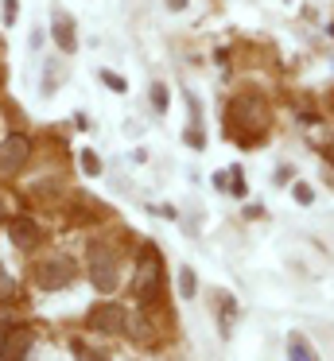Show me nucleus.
I'll list each match as a JSON object with an SVG mask.
<instances>
[{
	"label": "nucleus",
	"instance_id": "f257e3e1",
	"mask_svg": "<svg viewBox=\"0 0 334 361\" xmlns=\"http://www.w3.org/2000/svg\"><path fill=\"white\" fill-rule=\"evenodd\" d=\"M268 133V109L261 97L237 94L225 109V136H233L237 144H261Z\"/></svg>",
	"mask_w": 334,
	"mask_h": 361
},
{
	"label": "nucleus",
	"instance_id": "f03ea898",
	"mask_svg": "<svg viewBox=\"0 0 334 361\" xmlns=\"http://www.w3.org/2000/svg\"><path fill=\"white\" fill-rule=\"evenodd\" d=\"M160 288H163V260H160V252L148 245L136 257V268H132V295H136L140 303H155Z\"/></svg>",
	"mask_w": 334,
	"mask_h": 361
},
{
	"label": "nucleus",
	"instance_id": "7ed1b4c3",
	"mask_svg": "<svg viewBox=\"0 0 334 361\" xmlns=\"http://www.w3.org/2000/svg\"><path fill=\"white\" fill-rule=\"evenodd\" d=\"M90 280L97 291H113L121 283V257H117L113 245H93L90 249Z\"/></svg>",
	"mask_w": 334,
	"mask_h": 361
},
{
	"label": "nucleus",
	"instance_id": "20e7f679",
	"mask_svg": "<svg viewBox=\"0 0 334 361\" xmlns=\"http://www.w3.org/2000/svg\"><path fill=\"white\" fill-rule=\"evenodd\" d=\"M74 260L70 257H62V252H51V257H43L35 264V283H39V291H62L70 280H74Z\"/></svg>",
	"mask_w": 334,
	"mask_h": 361
},
{
	"label": "nucleus",
	"instance_id": "39448f33",
	"mask_svg": "<svg viewBox=\"0 0 334 361\" xmlns=\"http://www.w3.org/2000/svg\"><path fill=\"white\" fill-rule=\"evenodd\" d=\"M31 156V140L23 133H12L0 140V175H20Z\"/></svg>",
	"mask_w": 334,
	"mask_h": 361
},
{
	"label": "nucleus",
	"instance_id": "423d86ee",
	"mask_svg": "<svg viewBox=\"0 0 334 361\" xmlns=\"http://www.w3.org/2000/svg\"><path fill=\"white\" fill-rule=\"evenodd\" d=\"M85 326L97 330V334H121L124 330V307L117 303H93L85 314Z\"/></svg>",
	"mask_w": 334,
	"mask_h": 361
},
{
	"label": "nucleus",
	"instance_id": "0eeeda50",
	"mask_svg": "<svg viewBox=\"0 0 334 361\" xmlns=\"http://www.w3.org/2000/svg\"><path fill=\"white\" fill-rule=\"evenodd\" d=\"M51 35H54L62 55H74L78 51V24L66 8H51Z\"/></svg>",
	"mask_w": 334,
	"mask_h": 361
},
{
	"label": "nucleus",
	"instance_id": "6e6552de",
	"mask_svg": "<svg viewBox=\"0 0 334 361\" xmlns=\"http://www.w3.org/2000/svg\"><path fill=\"white\" fill-rule=\"evenodd\" d=\"M31 342H35V330L23 322V326H12L0 342V361H23L31 353Z\"/></svg>",
	"mask_w": 334,
	"mask_h": 361
},
{
	"label": "nucleus",
	"instance_id": "1a4fd4ad",
	"mask_svg": "<svg viewBox=\"0 0 334 361\" xmlns=\"http://www.w3.org/2000/svg\"><path fill=\"white\" fill-rule=\"evenodd\" d=\"M8 237H12L16 249L31 252L39 241H43V229H39L35 218H8Z\"/></svg>",
	"mask_w": 334,
	"mask_h": 361
},
{
	"label": "nucleus",
	"instance_id": "9d476101",
	"mask_svg": "<svg viewBox=\"0 0 334 361\" xmlns=\"http://www.w3.org/2000/svg\"><path fill=\"white\" fill-rule=\"evenodd\" d=\"M124 330H129L132 338H140L144 345H155V342H160V338H155V330L144 322V314H124Z\"/></svg>",
	"mask_w": 334,
	"mask_h": 361
},
{
	"label": "nucleus",
	"instance_id": "9b49d317",
	"mask_svg": "<svg viewBox=\"0 0 334 361\" xmlns=\"http://www.w3.org/2000/svg\"><path fill=\"white\" fill-rule=\"evenodd\" d=\"M59 82H62V63L59 59H43V82H39L43 97H51L54 90H59Z\"/></svg>",
	"mask_w": 334,
	"mask_h": 361
},
{
	"label": "nucleus",
	"instance_id": "f8f14e48",
	"mask_svg": "<svg viewBox=\"0 0 334 361\" xmlns=\"http://www.w3.org/2000/svg\"><path fill=\"white\" fill-rule=\"evenodd\" d=\"M287 361H318V357H315V350H311L307 338L292 334V342H287Z\"/></svg>",
	"mask_w": 334,
	"mask_h": 361
},
{
	"label": "nucleus",
	"instance_id": "ddd939ff",
	"mask_svg": "<svg viewBox=\"0 0 334 361\" xmlns=\"http://www.w3.org/2000/svg\"><path fill=\"white\" fill-rule=\"evenodd\" d=\"M194 291H198L194 272H191V268H179V295H183V299H194Z\"/></svg>",
	"mask_w": 334,
	"mask_h": 361
},
{
	"label": "nucleus",
	"instance_id": "4468645a",
	"mask_svg": "<svg viewBox=\"0 0 334 361\" xmlns=\"http://www.w3.org/2000/svg\"><path fill=\"white\" fill-rule=\"evenodd\" d=\"M8 299H16V280H12V272L0 264V303H8Z\"/></svg>",
	"mask_w": 334,
	"mask_h": 361
},
{
	"label": "nucleus",
	"instance_id": "2eb2a0df",
	"mask_svg": "<svg viewBox=\"0 0 334 361\" xmlns=\"http://www.w3.org/2000/svg\"><path fill=\"white\" fill-rule=\"evenodd\" d=\"M152 105H155L160 113L171 105V97H167V86H163V82H152Z\"/></svg>",
	"mask_w": 334,
	"mask_h": 361
},
{
	"label": "nucleus",
	"instance_id": "dca6fc26",
	"mask_svg": "<svg viewBox=\"0 0 334 361\" xmlns=\"http://www.w3.org/2000/svg\"><path fill=\"white\" fill-rule=\"evenodd\" d=\"M78 156H82V171L90 175V179H93V175H101V159L93 156L90 148H85V152H78Z\"/></svg>",
	"mask_w": 334,
	"mask_h": 361
},
{
	"label": "nucleus",
	"instance_id": "f3484780",
	"mask_svg": "<svg viewBox=\"0 0 334 361\" xmlns=\"http://www.w3.org/2000/svg\"><path fill=\"white\" fill-rule=\"evenodd\" d=\"M97 78H101V82H105V86H109V90H117V94H124V90H129V82H124V78H121V74H113V71H101V74H97Z\"/></svg>",
	"mask_w": 334,
	"mask_h": 361
},
{
	"label": "nucleus",
	"instance_id": "a211bd4d",
	"mask_svg": "<svg viewBox=\"0 0 334 361\" xmlns=\"http://www.w3.org/2000/svg\"><path fill=\"white\" fill-rule=\"evenodd\" d=\"M16 16H20V0H4V24L12 27Z\"/></svg>",
	"mask_w": 334,
	"mask_h": 361
},
{
	"label": "nucleus",
	"instance_id": "6ab92c4d",
	"mask_svg": "<svg viewBox=\"0 0 334 361\" xmlns=\"http://www.w3.org/2000/svg\"><path fill=\"white\" fill-rule=\"evenodd\" d=\"M186 144H191V148H202V144H206L202 128H186Z\"/></svg>",
	"mask_w": 334,
	"mask_h": 361
},
{
	"label": "nucleus",
	"instance_id": "aec40b11",
	"mask_svg": "<svg viewBox=\"0 0 334 361\" xmlns=\"http://www.w3.org/2000/svg\"><path fill=\"white\" fill-rule=\"evenodd\" d=\"M214 187H217V190H229V171H217V175H214Z\"/></svg>",
	"mask_w": 334,
	"mask_h": 361
},
{
	"label": "nucleus",
	"instance_id": "412c9836",
	"mask_svg": "<svg viewBox=\"0 0 334 361\" xmlns=\"http://www.w3.org/2000/svg\"><path fill=\"white\" fill-rule=\"evenodd\" d=\"M295 198H299V202L307 206V202H311V198H315V195H311V187H303V183H299V187H295Z\"/></svg>",
	"mask_w": 334,
	"mask_h": 361
},
{
	"label": "nucleus",
	"instance_id": "4be33fe9",
	"mask_svg": "<svg viewBox=\"0 0 334 361\" xmlns=\"http://www.w3.org/2000/svg\"><path fill=\"white\" fill-rule=\"evenodd\" d=\"M39 43H43V27H35V32H31L28 47H31V51H39Z\"/></svg>",
	"mask_w": 334,
	"mask_h": 361
},
{
	"label": "nucleus",
	"instance_id": "5701e85b",
	"mask_svg": "<svg viewBox=\"0 0 334 361\" xmlns=\"http://www.w3.org/2000/svg\"><path fill=\"white\" fill-rule=\"evenodd\" d=\"M167 4V12H186V0H163Z\"/></svg>",
	"mask_w": 334,
	"mask_h": 361
},
{
	"label": "nucleus",
	"instance_id": "b1692460",
	"mask_svg": "<svg viewBox=\"0 0 334 361\" xmlns=\"http://www.w3.org/2000/svg\"><path fill=\"white\" fill-rule=\"evenodd\" d=\"M78 361H101V357H93L90 350H78Z\"/></svg>",
	"mask_w": 334,
	"mask_h": 361
},
{
	"label": "nucleus",
	"instance_id": "393cba45",
	"mask_svg": "<svg viewBox=\"0 0 334 361\" xmlns=\"http://www.w3.org/2000/svg\"><path fill=\"white\" fill-rule=\"evenodd\" d=\"M0 218H4V198H0Z\"/></svg>",
	"mask_w": 334,
	"mask_h": 361
}]
</instances>
